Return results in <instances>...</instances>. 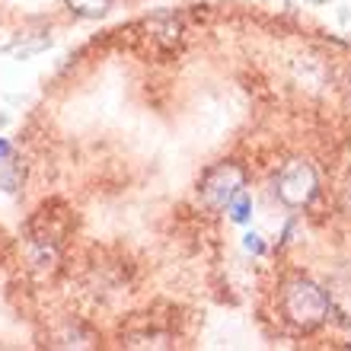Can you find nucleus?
<instances>
[{
    "instance_id": "nucleus-3",
    "label": "nucleus",
    "mask_w": 351,
    "mask_h": 351,
    "mask_svg": "<svg viewBox=\"0 0 351 351\" xmlns=\"http://www.w3.org/2000/svg\"><path fill=\"white\" fill-rule=\"evenodd\" d=\"M243 185H246V173H243V167H237V163H217V167H211L208 173H204L202 198H204L208 208L223 211V208L230 204L233 195L243 192Z\"/></svg>"
},
{
    "instance_id": "nucleus-7",
    "label": "nucleus",
    "mask_w": 351,
    "mask_h": 351,
    "mask_svg": "<svg viewBox=\"0 0 351 351\" xmlns=\"http://www.w3.org/2000/svg\"><path fill=\"white\" fill-rule=\"evenodd\" d=\"M243 243H246V250L256 252V256H262V252H265V243H262L259 233H246V237H243Z\"/></svg>"
},
{
    "instance_id": "nucleus-8",
    "label": "nucleus",
    "mask_w": 351,
    "mask_h": 351,
    "mask_svg": "<svg viewBox=\"0 0 351 351\" xmlns=\"http://www.w3.org/2000/svg\"><path fill=\"white\" fill-rule=\"evenodd\" d=\"M342 211L351 217V179L345 182V189H342Z\"/></svg>"
},
{
    "instance_id": "nucleus-5",
    "label": "nucleus",
    "mask_w": 351,
    "mask_h": 351,
    "mask_svg": "<svg viewBox=\"0 0 351 351\" xmlns=\"http://www.w3.org/2000/svg\"><path fill=\"white\" fill-rule=\"evenodd\" d=\"M227 214H230V221H237V223H246V221H250V214H252L250 195H246V192H237V195H233L230 204H227Z\"/></svg>"
},
{
    "instance_id": "nucleus-4",
    "label": "nucleus",
    "mask_w": 351,
    "mask_h": 351,
    "mask_svg": "<svg viewBox=\"0 0 351 351\" xmlns=\"http://www.w3.org/2000/svg\"><path fill=\"white\" fill-rule=\"evenodd\" d=\"M64 3L74 10L77 16H86V19H99L112 7V0H64Z\"/></svg>"
},
{
    "instance_id": "nucleus-6",
    "label": "nucleus",
    "mask_w": 351,
    "mask_h": 351,
    "mask_svg": "<svg viewBox=\"0 0 351 351\" xmlns=\"http://www.w3.org/2000/svg\"><path fill=\"white\" fill-rule=\"evenodd\" d=\"M16 185H19V167L10 157H0V189L13 192Z\"/></svg>"
},
{
    "instance_id": "nucleus-1",
    "label": "nucleus",
    "mask_w": 351,
    "mask_h": 351,
    "mask_svg": "<svg viewBox=\"0 0 351 351\" xmlns=\"http://www.w3.org/2000/svg\"><path fill=\"white\" fill-rule=\"evenodd\" d=\"M281 310H285V319L300 332H310L326 319L329 313V297L319 285L306 281V278H294L285 285V294H281Z\"/></svg>"
},
{
    "instance_id": "nucleus-9",
    "label": "nucleus",
    "mask_w": 351,
    "mask_h": 351,
    "mask_svg": "<svg viewBox=\"0 0 351 351\" xmlns=\"http://www.w3.org/2000/svg\"><path fill=\"white\" fill-rule=\"evenodd\" d=\"M0 157H10V144H7V141H0Z\"/></svg>"
},
{
    "instance_id": "nucleus-2",
    "label": "nucleus",
    "mask_w": 351,
    "mask_h": 351,
    "mask_svg": "<svg viewBox=\"0 0 351 351\" xmlns=\"http://www.w3.org/2000/svg\"><path fill=\"white\" fill-rule=\"evenodd\" d=\"M316 189H319V179H316V169L306 160L285 163L275 179V195L287 208H306L316 198Z\"/></svg>"
}]
</instances>
